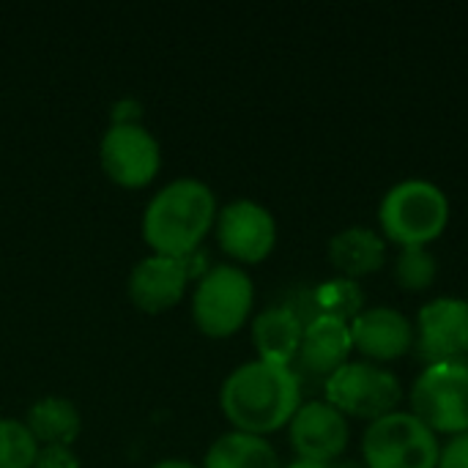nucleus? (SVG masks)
<instances>
[{"label":"nucleus","mask_w":468,"mask_h":468,"mask_svg":"<svg viewBox=\"0 0 468 468\" xmlns=\"http://www.w3.org/2000/svg\"><path fill=\"white\" fill-rule=\"evenodd\" d=\"M219 406L236 431L266 436L293 420L302 406V384L291 367L255 359L225 378Z\"/></svg>","instance_id":"1"},{"label":"nucleus","mask_w":468,"mask_h":468,"mask_svg":"<svg viewBox=\"0 0 468 468\" xmlns=\"http://www.w3.org/2000/svg\"><path fill=\"white\" fill-rule=\"evenodd\" d=\"M217 222V197L200 178L165 184L143 214V239L159 255L186 258Z\"/></svg>","instance_id":"2"},{"label":"nucleus","mask_w":468,"mask_h":468,"mask_svg":"<svg viewBox=\"0 0 468 468\" xmlns=\"http://www.w3.org/2000/svg\"><path fill=\"white\" fill-rule=\"evenodd\" d=\"M378 222L384 236L398 247H428L450 225V200L436 184L411 178L384 195Z\"/></svg>","instance_id":"3"},{"label":"nucleus","mask_w":468,"mask_h":468,"mask_svg":"<svg viewBox=\"0 0 468 468\" xmlns=\"http://www.w3.org/2000/svg\"><path fill=\"white\" fill-rule=\"evenodd\" d=\"M255 302L252 280L233 263H217L197 280L192 296V318L208 337H230L250 318Z\"/></svg>","instance_id":"4"},{"label":"nucleus","mask_w":468,"mask_h":468,"mask_svg":"<svg viewBox=\"0 0 468 468\" xmlns=\"http://www.w3.org/2000/svg\"><path fill=\"white\" fill-rule=\"evenodd\" d=\"M439 439L411 411H392L367 425L362 461L367 468H436Z\"/></svg>","instance_id":"5"},{"label":"nucleus","mask_w":468,"mask_h":468,"mask_svg":"<svg viewBox=\"0 0 468 468\" xmlns=\"http://www.w3.org/2000/svg\"><path fill=\"white\" fill-rule=\"evenodd\" d=\"M326 403L335 406L343 417H356L376 422L398 411L403 400V387L395 373L373 362H348L332 373L324 384Z\"/></svg>","instance_id":"6"},{"label":"nucleus","mask_w":468,"mask_h":468,"mask_svg":"<svg viewBox=\"0 0 468 468\" xmlns=\"http://www.w3.org/2000/svg\"><path fill=\"white\" fill-rule=\"evenodd\" d=\"M411 414L433 433H468V365L447 362L420 373L411 387Z\"/></svg>","instance_id":"7"},{"label":"nucleus","mask_w":468,"mask_h":468,"mask_svg":"<svg viewBox=\"0 0 468 468\" xmlns=\"http://www.w3.org/2000/svg\"><path fill=\"white\" fill-rule=\"evenodd\" d=\"M414 351L425 367L468 356V302L452 296L428 302L417 315Z\"/></svg>","instance_id":"8"},{"label":"nucleus","mask_w":468,"mask_h":468,"mask_svg":"<svg viewBox=\"0 0 468 468\" xmlns=\"http://www.w3.org/2000/svg\"><path fill=\"white\" fill-rule=\"evenodd\" d=\"M104 173L121 186H145L162 165L156 137L137 121L112 123L99 145Z\"/></svg>","instance_id":"9"},{"label":"nucleus","mask_w":468,"mask_h":468,"mask_svg":"<svg viewBox=\"0 0 468 468\" xmlns=\"http://www.w3.org/2000/svg\"><path fill=\"white\" fill-rule=\"evenodd\" d=\"M217 241L230 258L261 263L277 244V222L266 206L239 197L217 214Z\"/></svg>","instance_id":"10"},{"label":"nucleus","mask_w":468,"mask_h":468,"mask_svg":"<svg viewBox=\"0 0 468 468\" xmlns=\"http://www.w3.org/2000/svg\"><path fill=\"white\" fill-rule=\"evenodd\" d=\"M291 447L302 461L332 463L348 447V420L329 406L326 400H313L299 406L293 420L288 422Z\"/></svg>","instance_id":"11"},{"label":"nucleus","mask_w":468,"mask_h":468,"mask_svg":"<svg viewBox=\"0 0 468 468\" xmlns=\"http://www.w3.org/2000/svg\"><path fill=\"white\" fill-rule=\"evenodd\" d=\"M351 343L362 356L376 362H395L414 348V324L395 307L362 310L351 324Z\"/></svg>","instance_id":"12"},{"label":"nucleus","mask_w":468,"mask_h":468,"mask_svg":"<svg viewBox=\"0 0 468 468\" xmlns=\"http://www.w3.org/2000/svg\"><path fill=\"white\" fill-rule=\"evenodd\" d=\"M189 274L192 266L186 263V258H170L154 252L132 269L129 299L134 302V307L145 313H162L184 296Z\"/></svg>","instance_id":"13"},{"label":"nucleus","mask_w":468,"mask_h":468,"mask_svg":"<svg viewBox=\"0 0 468 468\" xmlns=\"http://www.w3.org/2000/svg\"><path fill=\"white\" fill-rule=\"evenodd\" d=\"M351 348H354L351 326L346 321L318 315L304 326L296 367H299V373H304L310 378H324V384H326V378L332 373H337L343 365H348Z\"/></svg>","instance_id":"14"},{"label":"nucleus","mask_w":468,"mask_h":468,"mask_svg":"<svg viewBox=\"0 0 468 468\" xmlns=\"http://www.w3.org/2000/svg\"><path fill=\"white\" fill-rule=\"evenodd\" d=\"M302 335H304V324L285 304L266 307L252 321V343L261 359L271 365L291 367V362H296L299 356Z\"/></svg>","instance_id":"15"},{"label":"nucleus","mask_w":468,"mask_h":468,"mask_svg":"<svg viewBox=\"0 0 468 468\" xmlns=\"http://www.w3.org/2000/svg\"><path fill=\"white\" fill-rule=\"evenodd\" d=\"M329 261L346 280H359L384 266L387 244L370 228H348L329 241Z\"/></svg>","instance_id":"16"},{"label":"nucleus","mask_w":468,"mask_h":468,"mask_svg":"<svg viewBox=\"0 0 468 468\" xmlns=\"http://www.w3.org/2000/svg\"><path fill=\"white\" fill-rule=\"evenodd\" d=\"M203 468H280V455L263 436L230 431L208 447Z\"/></svg>","instance_id":"17"},{"label":"nucleus","mask_w":468,"mask_h":468,"mask_svg":"<svg viewBox=\"0 0 468 468\" xmlns=\"http://www.w3.org/2000/svg\"><path fill=\"white\" fill-rule=\"evenodd\" d=\"M80 411L71 400L49 395L36 400L25 414V428L33 433V439L44 444H71L80 433Z\"/></svg>","instance_id":"18"},{"label":"nucleus","mask_w":468,"mask_h":468,"mask_svg":"<svg viewBox=\"0 0 468 468\" xmlns=\"http://www.w3.org/2000/svg\"><path fill=\"white\" fill-rule=\"evenodd\" d=\"M315 304H318V315H329L337 321H354L365 304V293L359 291V285L354 280H329L324 282L315 293Z\"/></svg>","instance_id":"19"},{"label":"nucleus","mask_w":468,"mask_h":468,"mask_svg":"<svg viewBox=\"0 0 468 468\" xmlns=\"http://www.w3.org/2000/svg\"><path fill=\"white\" fill-rule=\"evenodd\" d=\"M38 441L19 420L0 417V468H33Z\"/></svg>","instance_id":"20"},{"label":"nucleus","mask_w":468,"mask_h":468,"mask_svg":"<svg viewBox=\"0 0 468 468\" xmlns=\"http://www.w3.org/2000/svg\"><path fill=\"white\" fill-rule=\"evenodd\" d=\"M439 263L428 252V247L403 250L395 261V280L403 291H428L436 282Z\"/></svg>","instance_id":"21"},{"label":"nucleus","mask_w":468,"mask_h":468,"mask_svg":"<svg viewBox=\"0 0 468 468\" xmlns=\"http://www.w3.org/2000/svg\"><path fill=\"white\" fill-rule=\"evenodd\" d=\"M33 468H80V458L69 444H44L38 447Z\"/></svg>","instance_id":"22"},{"label":"nucleus","mask_w":468,"mask_h":468,"mask_svg":"<svg viewBox=\"0 0 468 468\" xmlns=\"http://www.w3.org/2000/svg\"><path fill=\"white\" fill-rule=\"evenodd\" d=\"M436 468H468V433L450 439V444L439 455Z\"/></svg>","instance_id":"23"},{"label":"nucleus","mask_w":468,"mask_h":468,"mask_svg":"<svg viewBox=\"0 0 468 468\" xmlns=\"http://www.w3.org/2000/svg\"><path fill=\"white\" fill-rule=\"evenodd\" d=\"M151 468H203L192 461H184V458H165V461H156Z\"/></svg>","instance_id":"24"},{"label":"nucleus","mask_w":468,"mask_h":468,"mask_svg":"<svg viewBox=\"0 0 468 468\" xmlns=\"http://www.w3.org/2000/svg\"><path fill=\"white\" fill-rule=\"evenodd\" d=\"M288 468H335V463H318V461H293Z\"/></svg>","instance_id":"25"},{"label":"nucleus","mask_w":468,"mask_h":468,"mask_svg":"<svg viewBox=\"0 0 468 468\" xmlns=\"http://www.w3.org/2000/svg\"><path fill=\"white\" fill-rule=\"evenodd\" d=\"M335 468H367L365 461H343V463H335Z\"/></svg>","instance_id":"26"}]
</instances>
